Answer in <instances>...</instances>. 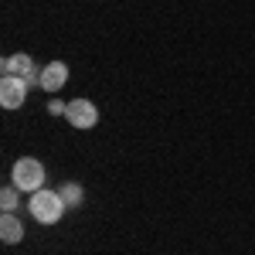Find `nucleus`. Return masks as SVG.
<instances>
[{
	"instance_id": "obj_1",
	"label": "nucleus",
	"mask_w": 255,
	"mask_h": 255,
	"mask_svg": "<svg viewBox=\"0 0 255 255\" xmlns=\"http://www.w3.org/2000/svg\"><path fill=\"white\" fill-rule=\"evenodd\" d=\"M27 211L38 218L41 225H55V221H61V215L68 211V204H65L61 191H48V187H41V191H34V194H31Z\"/></svg>"
},
{
	"instance_id": "obj_2",
	"label": "nucleus",
	"mask_w": 255,
	"mask_h": 255,
	"mask_svg": "<svg viewBox=\"0 0 255 255\" xmlns=\"http://www.w3.org/2000/svg\"><path fill=\"white\" fill-rule=\"evenodd\" d=\"M10 180H14V187H17V191H31V194L41 191V187H44V167H41V160L20 157L17 163H14Z\"/></svg>"
},
{
	"instance_id": "obj_3",
	"label": "nucleus",
	"mask_w": 255,
	"mask_h": 255,
	"mask_svg": "<svg viewBox=\"0 0 255 255\" xmlns=\"http://www.w3.org/2000/svg\"><path fill=\"white\" fill-rule=\"evenodd\" d=\"M65 119L75 129H92L99 123V109H96V102H89V99H72L68 109H65Z\"/></svg>"
},
{
	"instance_id": "obj_4",
	"label": "nucleus",
	"mask_w": 255,
	"mask_h": 255,
	"mask_svg": "<svg viewBox=\"0 0 255 255\" xmlns=\"http://www.w3.org/2000/svg\"><path fill=\"white\" fill-rule=\"evenodd\" d=\"M24 99H27V79H20V75H3L0 79V106L3 109H17Z\"/></svg>"
},
{
	"instance_id": "obj_5",
	"label": "nucleus",
	"mask_w": 255,
	"mask_h": 255,
	"mask_svg": "<svg viewBox=\"0 0 255 255\" xmlns=\"http://www.w3.org/2000/svg\"><path fill=\"white\" fill-rule=\"evenodd\" d=\"M65 82H68V65H65V61H51V65H44L38 85H41V89H48V92H58Z\"/></svg>"
},
{
	"instance_id": "obj_6",
	"label": "nucleus",
	"mask_w": 255,
	"mask_h": 255,
	"mask_svg": "<svg viewBox=\"0 0 255 255\" xmlns=\"http://www.w3.org/2000/svg\"><path fill=\"white\" fill-rule=\"evenodd\" d=\"M3 75H20L31 85L34 82V61L27 58V55H10V58H3Z\"/></svg>"
},
{
	"instance_id": "obj_7",
	"label": "nucleus",
	"mask_w": 255,
	"mask_h": 255,
	"mask_svg": "<svg viewBox=\"0 0 255 255\" xmlns=\"http://www.w3.org/2000/svg\"><path fill=\"white\" fill-rule=\"evenodd\" d=\"M0 238L7 245H14V242L24 238V225H20V218L14 211H3V218H0Z\"/></svg>"
},
{
	"instance_id": "obj_8",
	"label": "nucleus",
	"mask_w": 255,
	"mask_h": 255,
	"mask_svg": "<svg viewBox=\"0 0 255 255\" xmlns=\"http://www.w3.org/2000/svg\"><path fill=\"white\" fill-rule=\"evenodd\" d=\"M61 197H65V204H68V208H79L82 201H85V191H82V184L72 180V184H65V187H61Z\"/></svg>"
},
{
	"instance_id": "obj_9",
	"label": "nucleus",
	"mask_w": 255,
	"mask_h": 255,
	"mask_svg": "<svg viewBox=\"0 0 255 255\" xmlns=\"http://www.w3.org/2000/svg\"><path fill=\"white\" fill-rule=\"evenodd\" d=\"M17 204H20V191L14 184H7V187L0 191V208H3V211H17Z\"/></svg>"
}]
</instances>
